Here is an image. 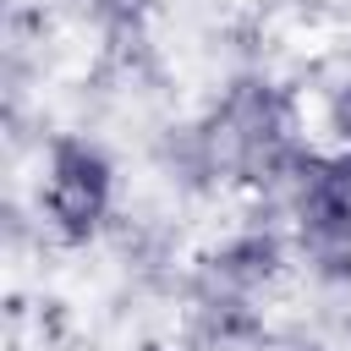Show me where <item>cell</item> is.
<instances>
[{"mask_svg": "<svg viewBox=\"0 0 351 351\" xmlns=\"http://www.w3.org/2000/svg\"><path fill=\"white\" fill-rule=\"evenodd\" d=\"M99 203H104V165L88 148H60L55 176H49V208L66 225H82L99 214Z\"/></svg>", "mask_w": 351, "mask_h": 351, "instance_id": "cell-1", "label": "cell"}]
</instances>
